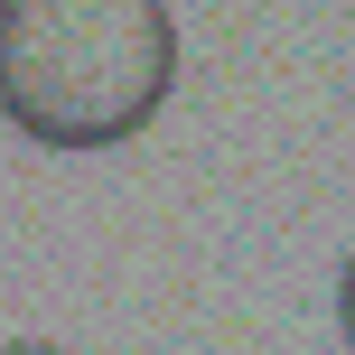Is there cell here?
I'll return each instance as SVG.
<instances>
[{
	"mask_svg": "<svg viewBox=\"0 0 355 355\" xmlns=\"http://www.w3.org/2000/svg\"><path fill=\"white\" fill-rule=\"evenodd\" d=\"M178 85L168 0H0V122L47 150L150 131Z\"/></svg>",
	"mask_w": 355,
	"mask_h": 355,
	"instance_id": "1",
	"label": "cell"
},
{
	"mask_svg": "<svg viewBox=\"0 0 355 355\" xmlns=\"http://www.w3.org/2000/svg\"><path fill=\"white\" fill-rule=\"evenodd\" d=\"M0 355H66V346H56V337H10Z\"/></svg>",
	"mask_w": 355,
	"mask_h": 355,
	"instance_id": "2",
	"label": "cell"
}]
</instances>
